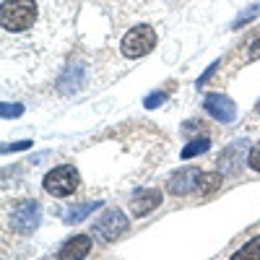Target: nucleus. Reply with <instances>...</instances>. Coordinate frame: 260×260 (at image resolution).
<instances>
[{
    "label": "nucleus",
    "instance_id": "nucleus-1",
    "mask_svg": "<svg viewBox=\"0 0 260 260\" xmlns=\"http://www.w3.org/2000/svg\"><path fill=\"white\" fill-rule=\"evenodd\" d=\"M156 47V29L151 24H138L133 26L120 42V52L127 60H138L143 55H148L151 50Z\"/></svg>",
    "mask_w": 260,
    "mask_h": 260
},
{
    "label": "nucleus",
    "instance_id": "nucleus-2",
    "mask_svg": "<svg viewBox=\"0 0 260 260\" xmlns=\"http://www.w3.org/2000/svg\"><path fill=\"white\" fill-rule=\"evenodd\" d=\"M81 185V177H78V169L71 167V164H60L55 169H50L45 180H42V187H45L52 198H68L73 195Z\"/></svg>",
    "mask_w": 260,
    "mask_h": 260
},
{
    "label": "nucleus",
    "instance_id": "nucleus-3",
    "mask_svg": "<svg viewBox=\"0 0 260 260\" xmlns=\"http://www.w3.org/2000/svg\"><path fill=\"white\" fill-rule=\"evenodd\" d=\"M127 226H130V221H127V216L120 211V208H107L99 219L94 221V237L99 242H104V245H110V242H115V240H120V237L127 232Z\"/></svg>",
    "mask_w": 260,
    "mask_h": 260
},
{
    "label": "nucleus",
    "instance_id": "nucleus-4",
    "mask_svg": "<svg viewBox=\"0 0 260 260\" xmlns=\"http://www.w3.org/2000/svg\"><path fill=\"white\" fill-rule=\"evenodd\" d=\"M42 224V206L39 201H24L18 203L11 216H8V226L16 232V234H34Z\"/></svg>",
    "mask_w": 260,
    "mask_h": 260
},
{
    "label": "nucleus",
    "instance_id": "nucleus-5",
    "mask_svg": "<svg viewBox=\"0 0 260 260\" xmlns=\"http://www.w3.org/2000/svg\"><path fill=\"white\" fill-rule=\"evenodd\" d=\"M201 175H203V172L198 167H182V169H177L175 175H169V180H167V192L169 195H190L192 190H198Z\"/></svg>",
    "mask_w": 260,
    "mask_h": 260
},
{
    "label": "nucleus",
    "instance_id": "nucleus-6",
    "mask_svg": "<svg viewBox=\"0 0 260 260\" xmlns=\"http://www.w3.org/2000/svg\"><path fill=\"white\" fill-rule=\"evenodd\" d=\"M164 201V192L159 187H141L133 192V198H130V213L136 216V219H143L148 216L154 208H159Z\"/></svg>",
    "mask_w": 260,
    "mask_h": 260
},
{
    "label": "nucleus",
    "instance_id": "nucleus-7",
    "mask_svg": "<svg viewBox=\"0 0 260 260\" xmlns=\"http://www.w3.org/2000/svg\"><path fill=\"white\" fill-rule=\"evenodd\" d=\"M94 242H91V237L89 234H76L71 237V240H65L62 247L57 250L55 260H86L91 252Z\"/></svg>",
    "mask_w": 260,
    "mask_h": 260
},
{
    "label": "nucleus",
    "instance_id": "nucleus-8",
    "mask_svg": "<svg viewBox=\"0 0 260 260\" xmlns=\"http://www.w3.org/2000/svg\"><path fill=\"white\" fill-rule=\"evenodd\" d=\"M203 107H206V112L213 120H219V122H232L237 117V104L229 96H224V94H208Z\"/></svg>",
    "mask_w": 260,
    "mask_h": 260
},
{
    "label": "nucleus",
    "instance_id": "nucleus-9",
    "mask_svg": "<svg viewBox=\"0 0 260 260\" xmlns=\"http://www.w3.org/2000/svg\"><path fill=\"white\" fill-rule=\"evenodd\" d=\"M96 208H102V201H89V203H78V206H71V208H65L62 211V224H68V226H76L81 224L86 216H91Z\"/></svg>",
    "mask_w": 260,
    "mask_h": 260
},
{
    "label": "nucleus",
    "instance_id": "nucleus-10",
    "mask_svg": "<svg viewBox=\"0 0 260 260\" xmlns=\"http://www.w3.org/2000/svg\"><path fill=\"white\" fill-rule=\"evenodd\" d=\"M245 141L242 143H232L224 154H221V159H219V167H226V169H234L237 164L242 161V154H245Z\"/></svg>",
    "mask_w": 260,
    "mask_h": 260
},
{
    "label": "nucleus",
    "instance_id": "nucleus-11",
    "mask_svg": "<svg viewBox=\"0 0 260 260\" xmlns=\"http://www.w3.org/2000/svg\"><path fill=\"white\" fill-rule=\"evenodd\" d=\"M229 260H260V237H252V240H247Z\"/></svg>",
    "mask_w": 260,
    "mask_h": 260
},
{
    "label": "nucleus",
    "instance_id": "nucleus-12",
    "mask_svg": "<svg viewBox=\"0 0 260 260\" xmlns=\"http://www.w3.org/2000/svg\"><path fill=\"white\" fill-rule=\"evenodd\" d=\"M208 146H211L208 138H195V141H190V143L180 151V156H182V159H192V156H198V154H206Z\"/></svg>",
    "mask_w": 260,
    "mask_h": 260
},
{
    "label": "nucleus",
    "instance_id": "nucleus-13",
    "mask_svg": "<svg viewBox=\"0 0 260 260\" xmlns=\"http://www.w3.org/2000/svg\"><path fill=\"white\" fill-rule=\"evenodd\" d=\"M219 185H221V175H219V172H203L201 182H198V190H201L203 195H208V192H213Z\"/></svg>",
    "mask_w": 260,
    "mask_h": 260
},
{
    "label": "nucleus",
    "instance_id": "nucleus-14",
    "mask_svg": "<svg viewBox=\"0 0 260 260\" xmlns=\"http://www.w3.org/2000/svg\"><path fill=\"white\" fill-rule=\"evenodd\" d=\"M257 13H260V6H252V8H247V11H245L242 16H237V21L232 24V29H240V26H245L247 21H250V18H255Z\"/></svg>",
    "mask_w": 260,
    "mask_h": 260
},
{
    "label": "nucleus",
    "instance_id": "nucleus-15",
    "mask_svg": "<svg viewBox=\"0 0 260 260\" xmlns=\"http://www.w3.org/2000/svg\"><path fill=\"white\" fill-rule=\"evenodd\" d=\"M247 164H250V169L260 172V143H255V146L250 148V154H247Z\"/></svg>",
    "mask_w": 260,
    "mask_h": 260
},
{
    "label": "nucleus",
    "instance_id": "nucleus-16",
    "mask_svg": "<svg viewBox=\"0 0 260 260\" xmlns=\"http://www.w3.org/2000/svg\"><path fill=\"white\" fill-rule=\"evenodd\" d=\"M164 99H167V94H164V91H156V94H148V96L143 99V104L148 107V110H154V107H159Z\"/></svg>",
    "mask_w": 260,
    "mask_h": 260
},
{
    "label": "nucleus",
    "instance_id": "nucleus-17",
    "mask_svg": "<svg viewBox=\"0 0 260 260\" xmlns=\"http://www.w3.org/2000/svg\"><path fill=\"white\" fill-rule=\"evenodd\" d=\"M31 146V141H16V143H6L3 146V154H11V151H24V148H29Z\"/></svg>",
    "mask_w": 260,
    "mask_h": 260
},
{
    "label": "nucleus",
    "instance_id": "nucleus-18",
    "mask_svg": "<svg viewBox=\"0 0 260 260\" xmlns=\"http://www.w3.org/2000/svg\"><path fill=\"white\" fill-rule=\"evenodd\" d=\"M21 112H24V107H8V104H3V117H18Z\"/></svg>",
    "mask_w": 260,
    "mask_h": 260
},
{
    "label": "nucleus",
    "instance_id": "nucleus-19",
    "mask_svg": "<svg viewBox=\"0 0 260 260\" xmlns=\"http://www.w3.org/2000/svg\"><path fill=\"white\" fill-rule=\"evenodd\" d=\"M216 68H219V60H216V62L211 65V68H208V71H206V73H203V76L198 78V86H203V83H206V81H208V78H211V76L216 73Z\"/></svg>",
    "mask_w": 260,
    "mask_h": 260
},
{
    "label": "nucleus",
    "instance_id": "nucleus-20",
    "mask_svg": "<svg viewBox=\"0 0 260 260\" xmlns=\"http://www.w3.org/2000/svg\"><path fill=\"white\" fill-rule=\"evenodd\" d=\"M257 115H260V102H257Z\"/></svg>",
    "mask_w": 260,
    "mask_h": 260
}]
</instances>
